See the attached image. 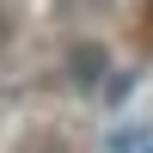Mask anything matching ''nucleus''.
Here are the masks:
<instances>
[{"mask_svg": "<svg viewBox=\"0 0 153 153\" xmlns=\"http://www.w3.org/2000/svg\"><path fill=\"white\" fill-rule=\"evenodd\" d=\"M19 153H68V147H61V141H49V135H31Z\"/></svg>", "mask_w": 153, "mask_h": 153, "instance_id": "f03ea898", "label": "nucleus"}, {"mask_svg": "<svg viewBox=\"0 0 153 153\" xmlns=\"http://www.w3.org/2000/svg\"><path fill=\"white\" fill-rule=\"evenodd\" d=\"M104 68H110L104 43H74V55H68V80H74V86H98Z\"/></svg>", "mask_w": 153, "mask_h": 153, "instance_id": "f257e3e1", "label": "nucleus"}]
</instances>
